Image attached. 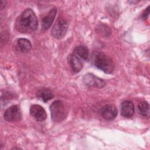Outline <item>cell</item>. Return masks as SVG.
Listing matches in <instances>:
<instances>
[{
  "instance_id": "cell-1",
  "label": "cell",
  "mask_w": 150,
  "mask_h": 150,
  "mask_svg": "<svg viewBox=\"0 0 150 150\" xmlns=\"http://www.w3.org/2000/svg\"><path fill=\"white\" fill-rule=\"evenodd\" d=\"M15 27L22 33H29L35 31L38 27V20L35 13L30 8L24 10L17 18Z\"/></svg>"
},
{
  "instance_id": "cell-2",
  "label": "cell",
  "mask_w": 150,
  "mask_h": 150,
  "mask_svg": "<svg viewBox=\"0 0 150 150\" xmlns=\"http://www.w3.org/2000/svg\"><path fill=\"white\" fill-rule=\"evenodd\" d=\"M51 118L55 122H60L64 120L67 115L69 109L66 104L61 100L54 101L50 105Z\"/></svg>"
},
{
  "instance_id": "cell-3",
  "label": "cell",
  "mask_w": 150,
  "mask_h": 150,
  "mask_svg": "<svg viewBox=\"0 0 150 150\" xmlns=\"http://www.w3.org/2000/svg\"><path fill=\"white\" fill-rule=\"evenodd\" d=\"M94 64L99 69L107 74L111 73L114 69L112 60L103 53H98L95 57Z\"/></svg>"
},
{
  "instance_id": "cell-4",
  "label": "cell",
  "mask_w": 150,
  "mask_h": 150,
  "mask_svg": "<svg viewBox=\"0 0 150 150\" xmlns=\"http://www.w3.org/2000/svg\"><path fill=\"white\" fill-rule=\"evenodd\" d=\"M69 22L67 19L59 17L52 29V36L56 39L63 38L68 29Z\"/></svg>"
},
{
  "instance_id": "cell-5",
  "label": "cell",
  "mask_w": 150,
  "mask_h": 150,
  "mask_svg": "<svg viewBox=\"0 0 150 150\" xmlns=\"http://www.w3.org/2000/svg\"><path fill=\"white\" fill-rule=\"evenodd\" d=\"M4 117V119L9 122L18 121L22 117L21 110L16 105H12L5 111Z\"/></svg>"
},
{
  "instance_id": "cell-6",
  "label": "cell",
  "mask_w": 150,
  "mask_h": 150,
  "mask_svg": "<svg viewBox=\"0 0 150 150\" xmlns=\"http://www.w3.org/2000/svg\"><path fill=\"white\" fill-rule=\"evenodd\" d=\"M83 81L87 86L93 87L102 88L105 84L104 80L91 73L86 74L83 77Z\"/></svg>"
},
{
  "instance_id": "cell-7",
  "label": "cell",
  "mask_w": 150,
  "mask_h": 150,
  "mask_svg": "<svg viewBox=\"0 0 150 150\" xmlns=\"http://www.w3.org/2000/svg\"><path fill=\"white\" fill-rule=\"evenodd\" d=\"M68 60L71 69L75 73H78L81 71L83 67L84 62L85 61L73 52L69 56Z\"/></svg>"
},
{
  "instance_id": "cell-8",
  "label": "cell",
  "mask_w": 150,
  "mask_h": 150,
  "mask_svg": "<svg viewBox=\"0 0 150 150\" xmlns=\"http://www.w3.org/2000/svg\"><path fill=\"white\" fill-rule=\"evenodd\" d=\"M102 117L107 121H112L115 118L118 114L117 108L113 105H105L101 108Z\"/></svg>"
},
{
  "instance_id": "cell-9",
  "label": "cell",
  "mask_w": 150,
  "mask_h": 150,
  "mask_svg": "<svg viewBox=\"0 0 150 150\" xmlns=\"http://www.w3.org/2000/svg\"><path fill=\"white\" fill-rule=\"evenodd\" d=\"M30 114L38 121H43L47 117L45 109L38 104H34L30 107Z\"/></svg>"
},
{
  "instance_id": "cell-10",
  "label": "cell",
  "mask_w": 150,
  "mask_h": 150,
  "mask_svg": "<svg viewBox=\"0 0 150 150\" xmlns=\"http://www.w3.org/2000/svg\"><path fill=\"white\" fill-rule=\"evenodd\" d=\"M57 13V9L55 8H52L47 13V14L42 20V29L43 30L48 29L52 25L56 14Z\"/></svg>"
},
{
  "instance_id": "cell-11",
  "label": "cell",
  "mask_w": 150,
  "mask_h": 150,
  "mask_svg": "<svg viewBox=\"0 0 150 150\" xmlns=\"http://www.w3.org/2000/svg\"><path fill=\"white\" fill-rule=\"evenodd\" d=\"M134 110V105L131 101H124L121 104V113L125 117H131L132 116Z\"/></svg>"
},
{
  "instance_id": "cell-12",
  "label": "cell",
  "mask_w": 150,
  "mask_h": 150,
  "mask_svg": "<svg viewBox=\"0 0 150 150\" xmlns=\"http://www.w3.org/2000/svg\"><path fill=\"white\" fill-rule=\"evenodd\" d=\"M18 45L21 52L28 53L29 52L32 47L30 42L25 38H20L18 39Z\"/></svg>"
},
{
  "instance_id": "cell-13",
  "label": "cell",
  "mask_w": 150,
  "mask_h": 150,
  "mask_svg": "<svg viewBox=\"0 0 150 150\" xmlns=\"http://www.w3.org/2000/svg\"><path fill=\"white\" fill-rule=\"evenodd\" d=\"M73 52L79 56L84 60H86L88 57V49L86 46H84L80 45L76 46L74 49Z\"/></svg>"
},
{
  "instance_id": "cell-14",
  "label": "cell",
  "mask_w": 150,
  "mask_h": 150,
  "mask_svg": "<svg viewBox=\"0 0 150 150\" xmlns=\"http://www.w3.org/2000/svg\"><path fill=\"white\" fill-rule=\"evenodd\" d=\"M139 114L145 117H149V105L146 101H141L138 105Z\"/></svg>"
},
{
  "instance_id": "cell-15",
  "label": "cell",
  "mask_w": 150,
  "mask_h": 150,
  "mask_svg": "<svg viewBox=\"0 0 150 150\" xmlns=\"http://www.w3.org/2000/svg\"><path fill=\"white\" fill-rule=\"evenodd\" d=\"M38 97L44 102H47L53 98L54 95L52 91L48 89H43L38 92Z\"/></svg>"
},
{
  "instance_id": "cell-16",
  "label": "cell",
  "mask_w": 150,
  "mask_h": 150,
  "mask_svg": "<svg viewBox=\"0 0 150 150\" xmlns=\"http://www.w3.org/2000/svg\"><path fill=\"white\" fill-rule=\"evenodd\" d=\"M149 6H148L147 7V8L144 11L143 13L142 14V17L143 19H145L149 15Z\"/></svg>"
},
{
  "instance_id": "cell-17",
  "label": "cell",
  "mask_w": 150,
  "mask_h": 150,
  "mask_svg": "<svg viewBox=\"0 0 150 150\" xmlns=\"http://www.w3.org/2000/svg\"><path fill=\"white\" fill-rule=\"evenodd\" d=\"M6 1H1V9H3L5 6H6Z\"/></svg>"
}]
</instances>
